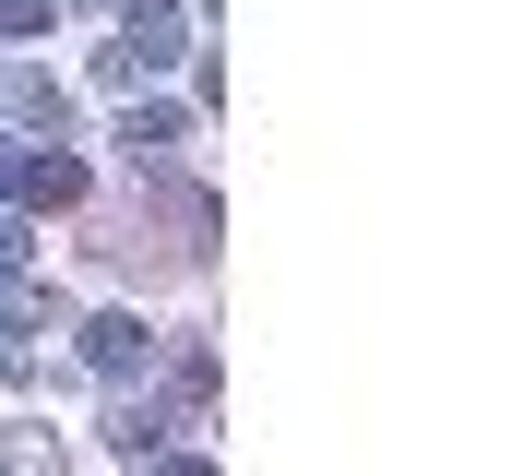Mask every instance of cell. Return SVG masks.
I'll use <instances>...</instances> for the list:
<instances>
[{
	"instance_id": "cell-8",
	"label": "cell",
	"mask_w": 512,
	"mask_h": 476,
	"mask_svg": "<svg viewBox=\"0 0 512 476\" xmlns=\"http://www.w3.org/2000/svg\"><path fill=\"white\" fill-rule=\"evenodd\" d=\"M24 274H36V238H24V215H12V203H0V286H24Z\"/></svg>"
},
{
	"instance_id": "cell-2",
	"label": "cell",
	"mask_w": 512,
	"mask_h": 476,
	"mask_svg": "<svg viewBox=\"0 0 512 476\" xmlns=\"http://www.w3.org/2000/svg\"><path fill=\"white\" fill-rule=\"evenodd\" d=\"M84 369H96V381H143V369H155V322H143V310H96V322H84Z\"/></svg>"
},
{
	"instance_id": "cell-9",
	"label": "cell",
	"mask_w": 512,
	"mask_h": 476,
	"mask_svg": "<svg viewBox=\"0 0 512 476\" xmlns=\"http://www.w3.org/2000/svg\"><path fill=\"white\" fill-rule=\"evenodd\" d=\"M60 24V0H0V36H48Z\"/></svg>"
},
{
	"instance_id": "cell-7",
	"label": "cell",
	"mask_w": 512,
	"mask_h": 476,
	"mask_svg": "<svg viewBox=\"0 0 512 476\" xmlns=\"http://www.w3.org/2000/svg\"><path fill=\"white\" fill-rule=\"evenodd\" d=\"M155 72H167V60L131 48V36H120V48H96V84H120V96H131V84H155Z\"/></svg>"
},
{
	"instance_id": "cell-4",
	"label": "cell",
	"mask_w": 512,
	"mask_h": 476,
	"mask_svg": "<svg viewBox=\"0 0 512 476\" xmlns=\"http://www.w3.org/2000/svg\"><path fill=\"white\" fill-rule=\"evenodd\" d=\"M179 143H191V119H179V108H131V119H120V155L143 167V179L179 167Z\"/></svg>"
},
{
	"instance_id": "cell-3",
	"label": "cell",
	"mask_w": 512,
	"mask_h": 476,
	"mask_svg": "<svg viewBox=\"0 0 512 476\" xmlns=\"http://www.w3.org/2000/svg\"><path fill=\"white\" fill-rule=\"evenodd\" d=\"M179 429H191V405H179V393H155V405H120V417H108V441H120L131 465H155V453H179Z\"/></svg>"
},
{
	"instance_id": "cell-1",
	"label": "cell",
	"mask_w": 512,
	"mask_h": 476,
	"mask_svg": "<svg viewBox=\"0 0 512 476\" xmlns=\"http://www.w3.org/2000/svg\"><path fill=\"white\" fill-rule=\"evenodd\" d=\"M0 203L72 215V203H84V167H72V143H24V131H0Z\"/></svg>"
},
{
	"instance_id": "cell-6",
	"label": "cell",
	"mask_w": 512,
	"mask_h": 476,
	"mask_svg": "<svg viewBox=\"0 0 512 476\" xmlns=\"http://www.w3.org/2000/svg\"><path fill=\"white\" fill-rule=\"evenodd\" d=\"M120 36L155 48V60H179V0H120Z\"/></svg>"
},
{
	"instance_id": "cell-5",
	"label": "cell",
	"mask_w": 512,
	"mask_h": 476,
	"mask_svg": "<svg viewBox=\"0 0 512 476\" xmlns=\"http://www.w3.org/2000/svg\"><path fill=\"white\" fill-rule=\"evenodd\" d=\"M0 108H12V119H36V131H60V143H72V96H60L48 72H0Z\"/></svg>"
}]
</instances>
